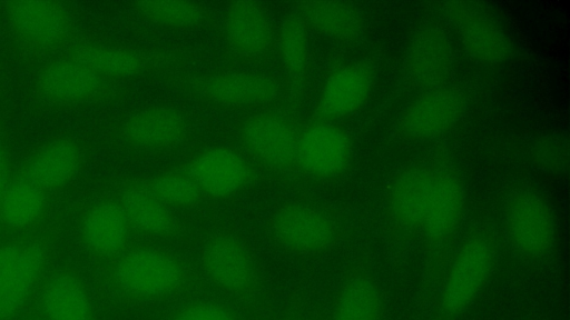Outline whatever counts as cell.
<instances>
[{"mask_svg":"<svg viewBox=\"0 0 570 320\" xmlns=\"http://www.w3.org/2000/svg\"><path fill=\"white\" fill-rule=\"evenodd\" d=\"M193 248L203 276L229 299L253 304L263 290L259 260L245 236L234 226L218 222L196 231Z\"/></svg>","mask_w":570,"mask_h":320,"instance_id":"cell-4","label":"cell"},{"mask_svg":"<svg viewBox=\"0 0 570 320\" xmlns=\"http://www.w3.org/2000/svg\"><path fill=\"white\" fill-rule=\"evenodd\" d=\"M502 222L509 247L525 261H542L556 247L557 224L552 209L537 191L511 192L503 203Z\"/></svg>","mask_w":570,"mask_h":320,"instance_id":"cell-12","label":"cell"},{"mask_svg":"<svg viewBox=\"0 0 570 320\" xmlns=\"http://www.w3.org/2000/svg\"><path fill=\"white\" fill-rule=\"evenodd\" d=\"M281 320H304L302 314L289 313L281 318Z\"/></svg>","mask_w":570,"mask_h":320,"instance_id":"cell-35","label":"cell"},{"mask_svg":"<svg viewBox=\"0 0 570 320\" xmlns=\"http://www.w3.org/2000/svg\"><path fill=\"white\" fill-rule=\"evenodd\" d=\"M43 190L27 176L9 182L0 203V216L11 228H24L41 213Z\"/></svg>","mask_w":570,"mask_h":320,"instance_id":"cell-28","label":"cell"},{"mask_svg":"<svg viewBox=\"0 0 570 320\" xmlns=\"http://www.w3.org/2000/svg\"><path fill=\"white\" fill-rule=\"evenodd\" d=\"M532 159L542 170L562 174L568 169V143L562 136L542 137L532 148Z\"/></svg>","mask_w":570,"mask_h":320,"instance_id":"cell-32","label":"cell"},{"mask_svg":"<svg viewBox=\"0 0 570 320\" xmlns=\"http://www.w3.org/2000/svg\"><path fill=\"white\" fill-rule=\"evenodd\" d=\"M135 233L118 200L95 204L86 214L82 234L87 246L101 256H116L128 249Z\"/></svg>","mask_w":570,"mask_h":320,"instance_id":"cell-23","label":"cell"},{"mask_svg":"<svg viewBox=\"0 0 570 320\" xmlns=\"http://www.w3.org/2000/svg\"><path fill=\"white\" fill-rule=\"evenodd\" d=\"M346 234L342 214L305 196L283 200L268 214L264 236L282 253L314 258L332 252Z\"/></svg>","mask_w":570,"mask_h":320,"instance_id":"cell-6","label":"cell"},{"mask_svg":"<svg viewBox=\"0 0 570 320\" xmlns=\"http://www.w3.org/2000/svg\"><path fill=\"white\" fill-rule=\"evenodd\" d=\"M435 163L415 162L400 170L386 187L383 218L401 237H416L431 197Z\"/></svg>","mask_w":570,"mask_h":320,"instance_id":"cell-15","label":"cell"},{"mask_svg":"<svg viewBox=\"0 0 570 320\" xmlns=\"http://www.w3.org/2000/svg\"><path fill=\"white\" fill-rule=\"evenodd\" d=\"M112 137L130 158L171 163L202 141V122L188 103L153 102L124 114Z\"/></svg>","mask_w":570,"mask_h":320,"instance_id":"cell-2","label":"cell"},{"mask_svg":"<svg viewBox=\"0 0 570 320\" xmlns=\"http://www.w3.org/2000/svg\"><path fill=\"white\" fill-rule=\"evenodd\" d=\"M326 320H389L384 289L366 258L356 257L344 268Z\"/></svg>","mask_w":570,"mask_h":320,"instance_id":"cell-16","label":"cell"},{"mask_svg":"<svg viewBox=\"0 0 570 320\" xmlns=\"http://www.w3.org/2000/svg\"><path fill=\"white\" fill-rule=\"evenodd\" d=\"M373 84L374 70L365 61L334 68L325 77L308 119L340 122L364 106Z\"/></svg>","mask_w":570,"mask_h":320,"instance_id":"cell-19","label":"cell"},{"mask_svg":"<svg viewBox=\"0 0 570 320\" xmlns=\"http://www.w3.org/2000/svg\"><path fill=\"white\" fill-rule=\"evenodd\" d=\"M195 276L176 247L147 240L121 252L112 269L117 290L142 304L180 296L195 284Z\"/></svg>","mask_w":570,"mask_h":320,"instance_id":"cell-8","label":"cell"},{"mask_svg":"<svg viewBox=\"0 0 570 320\" xmlns=\"http://www.w3.org/2000/svg\"><path fill=\"white\" fill-rule=\"evenodd\" d=\"M308 30L301 18L289 9L278 26L276 59L286 80L291 101L301 106L311 77L312 58Z\"/></svg>","mask_w":570,"mask_h":320,"instance_id":"cell-21","label":"cell"},{"mask_svg":"<svg viewBox=\"0 0 570 320\" xmlns=\"http://www.w3.org/2000/svg\"><path fill=\"white\" fill-rule=\"evenodd\" d=\"M8 163L3 149L0 147V203L9 184Z\"/></svg>","mask_w":570,"mask_h":320,"instance_id":"cell-34","label":"cell"},{"mask_svg":"<svg viewBox=\"0 0 570 320\" xmlns=\"http://www.w3.org/2000/svg\"><path fill=\"white\" fill-rule=\"evenodd\" d=\"M499 258V242L484 228L460 241L429 300V320H461L490 281Z\"/></svg>","mask_w":570,"mask_h":320,"instance_id":"cell-7","label":"cell"},{"mask_svg":"<svg viewBox=\"0 0 570 320\" xmlns=\"http://www.w3.org/2000/svg\"><path fill=\"white\" fill-rule=\"evenodd\" d=\"M308 31L337 43H353L364 33L362 11L346 1H297L291 7Z\"/></svg>","mask_w":570,"mask_h":320,"instance_id":"cell-22","label":"cell"},{"mask_svg":"<svg viewBox=\"0 0 570 320\" xmlns=\"http://www.w3.org/2000/svg\"><path fill=\"white\" fill-rule=\"evenodd\" d=\"M132 231L142 240L171 247H191L196 231L183 213L167 207L132 178L120 188L118 198Z\"/></svg>","mask_w":570,"mask_h":320,"instance_id":"cell-13","label":"cell"},{"mask_svg":"<svg viewBox=\"0 0 570 320\" xmlns=\"http://www.w3.org/2000/svg\"><path fill=\"white\" fill-rule=\"evenodd\" d=\"M441 11L454 27L465 53L474 61L498 66L512 53V44L501 26L479 4L465 1L441 3Z\"/></svg>","mask_w":570,"mask_h":320,"instance_id":"cell-17","label":"cell"},{"mask_svg":"<svg viewBox=\"0 0 570 320\" xmlns=\"http://www.w3.org/2000/svg\"><path fill=\"white\" fill-rule=\"evenodd\" d=\"M80 154L70 142H56L42 150L30 163L27 177L42 190L59 187L77 172Z\"/></svg>","mask_w":570,"mask_h":320,"instance_id":"cell-27","label":"cell"},{"mask_svg":"<svg viewBox=\"0 0 570 320\" xmlns=\"http://www.w3.org/2000/svg\"><path fill=\"white\" fill-rule=\"evenodd\" d=\"M128 6L135 18L150 29L177 33L219 29L220 12L206 2L138 0Z\"/></svg>","mask_w":570,"mask_h":320,"instance_id":"cell-20","label":"cell"},{"mask_svg":"<svg viewBox=\"0 0 570 320\" xmlns=\"http://www.w3.org/2000/svg\"><path fill=\"white\" fill-rule=\"evenodd\" d=\"M109 84V79L73 59L51 63L40 77L41 89L47 94L63 100L92 97Z\"/></svg>","mask_w":570,"mask_h":320,"instance_id":"cell-26","label":"cell"},{"mask_svg":"<svg viewBox=\"0 0 570 320\" xmlns=\"http://www.w3.org/2000/svg\"><path fill=\"white\" fill-rule=\"evenodd\" d=\"M38 247L7 246L0 248V296L17 281Z\"/></svg>","mask_w":570,"mask_h":320,"instance_id":"cell-33","label":"cell"},{"mask_svg":"<svg viewBox=\"0 0 570 320\" xmlns=\"http://www.w3.org/2000/svg\"><path fill=\"white\" fill-rule=\"evenodd\" d=\"M218 32L225 66L263 69L276 60L278 26L264 2H227L220 12Z\"/></svg>","mask_w":570,"mask_h":320,"instance_id":"cell-10","label":"cell"},{"mask_svg":"<svg viewBox=\"0 0 570 320\" xmlns=\"http://www.w3.org/2000/svg\"><path fill=\"white\" fill-rule=\"evenodd\" d=\"M43 262V253L38 248L26 264L17 281L0 296V319L17 311L28 298Z\"/></svg>","mask_w":570,"mask_h":320,"instance_id":"cell-31","label":"cell"},{"mask_svg":"<svg viewBox=\"0 0 570 320\" xmlns=\"http://www.w3.org/2000/svg\"><path fill=\"white\" fill-rule=\"evenodd\" d=\"M9 20L24 38L38 43H50L66 30L67 19L61 8L50 1H12L8 3Z\"/></svg>","mask_w":570,"mask_h":320,"instance_id":"cell-25","label":"cell"},{"mask_svg":"<svg viewBox=\"0 0 570 320\" xmlns=\"http://www.w3.org/2000/svg\"><path fill=\"white\" fill-rule=\"evenodd\" d=\"M466 209V190L453 166L435 163L428 209L417 238L423 250L424 288L429 299L459 242Z\"/></svg>","mask_w":570,"mask_h":320,"instance_id":"cell-9","label":"cell"},{"mask_svg":"<svg viewBox=\"0 0 570 320\" xmlns=\"http://www.w3.org/2000/svg\"><path fill=\"white\" fill-rule=\"evenodd\" d=\"M306 118L299 107L281 103L236 114L220 137L239 146L271 181L295 187V162Z\"/></svg>","mask_w":570,"mask_h":320,"instance_id":"cell-3","label":"cell"},{"mask_svg":"<svg viewBox=\"0 0 570 320\" xmlns=\"http://www.w3.org/2000/svg\"><path fill=\"white\" fill-rule=\"evenodd\" d=\"M43 308L49 320H92L86 292L68 276H58L49 282Z\"/></svg>","mask_w":570,"mask_h":320,"instance_id":"cell-29","label":"cell"},{"mask_svg":"<svg viewBox=\"0 0 570 320\" xmlns=\"http://www.w3.org/2000/svg\"><path fill=\"white\" fill-rule=\"evenodd\" d=\"M454 60L446 32L435 24L423 26L407 46L403 61L404 80L419 92L448 84Z\"/></svg>","mask_w":570,"mask_h":320,"instance_id":"cell-18","label":"cell"},{"mask_svg":"<svg viewBox=\"0 0 570 320\" xmlns=\"http://www.w3.org/2000/svg\"><path fill=\"white\" fill-rule=\"evenodd\" d=\"M466 108L465 93L449 83L421 91L397 116L394 132L411 142L439 138L461 120Z\"/></svg>","mask_w":570,"mask_h":320,"instance_id":"cell-14","label":"cell"},{"mask_svg":"<svg viewBox=\"0 0 570 320\" xmlns=\"http://www.w3.org/2000/svg\"><path fill=\"white\" fill-rule=\"evenodd\" d=\"M167 164L189 177L210 206L235 201L271 182L239 146L220 136L200 141Z\"/></svg>","mask_w":570,"mask_h":320,"instance_id":"cell-5","label":"cell"},{"mask_svg":"<svg viewBox=\"0 0 570 320\" xmlns=\"http://www.w3.org/2000/svg\"><path fill=\"white\" fill-rule=\"evenodd\" d=\"M186 103L234 116L281 103H292L281 72L223 66L184 70L165 80Z\"/></svg>","mask_w":570,"mask_h":320,"instance_id":"cell-1","label":"cell"},{"mask_svg":"<svg viewBox=\"0 0 570 320\" xmlns=\"http://www.w3.org/2000/svg\"><path fill=\"white\" fill-rule=\"evenodd\" d=\"M165 320H244V318L235 307L224 301L191 298L174 307Z\"/></svg>","mask_w":570,"mask_h":320,"instance_id":"cell-30","label":"cell"},{"mask_svg":"<svg viewBox=\"0 0 570 320\" xmlns=\"http://www.w3.org/2000/svg\"><path fill=\"white\" fill-rule=\"evenodd\" d=\"M354 142L336 121L306 119L297 148L295 187L323 186L337 181L350 169Z\"/></svg>","mask_w":570,"mask_h":320,"instance_id":"cell-11","label":"cell"},{"mask_svg":"<svg viewBox=\"0 0 570 320\" xmlns=\"http://www.w3.org/2000/svg\"><path fill=\"white\" fill-rule=\"evenodd\" d=\"M132 179L156 199L180 213L202 211L210 206L193 180L171 164Z\"/></svg>","mask_w":570,"mask_h":320,"instance_id":"cell-24","label":"cell"}]
</instances>
